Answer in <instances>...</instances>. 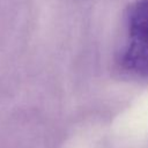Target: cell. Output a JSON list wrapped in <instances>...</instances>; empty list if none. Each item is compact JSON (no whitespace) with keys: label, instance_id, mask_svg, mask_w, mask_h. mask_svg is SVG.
<instances>
[{"label":"cell","instance_id":"cell-1","mask_svg":"<svg viewBox=\"0 0 148 148\" xmlns=\"http://www.w3.org/2000/svg\"><path fill=\"white\" fill-rule=\"evenodd\" d=\"M125 29L119 65L133 77L148 79V0H136L128 7Z\"/></svg>","mask_w":148,"mask_h":148}]
</instances>
